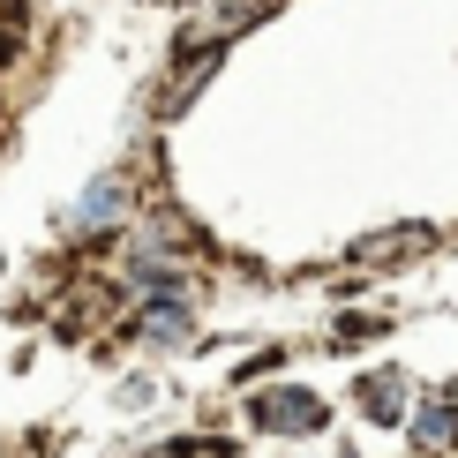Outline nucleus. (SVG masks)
<instances>
[{
	"label": "nucleus",
	"instance_id": "f257e3e1",
	"mask_svg": "<svg viewBox=\"0 0 458 458\" xmlns=\"http://www.w3.org/2000/svg\"><path fill=\"white\" fill-rule=\"evenodd\" d=\"M256 421L271 436H316L323 428V398L316 391H263L256 398Z\"/></svg>",
	"mask_w": 458,
	"mask_h": 458
},
{
	"label": "nucleus",
	"instance_id": "f03ea898",
	"mask_svg": "<svg viewBox=\"0 0 458 458\" xmlns=\"http://www.w3.org/2000/svg\"><path fill=\"white\" fill-rule=\"evenodd\" d=\"M136 331H143V338H188V309H181V293H158V301L136 316Z\"/></svg>",
	"mask_w": 458,
	"mask_h": 458
},
{
	"label": "nucleus",
	"instance_id": "7ed1b4c3",
	"mask_svg": "<svg viewBox=\"0 0 458 458\" xmlns=\"http://www.w3.org/2000/svg\"><path fill=\"white\" fill-rule=\"evenodd\" d=\"M398 398H406V376H369V384H360L369 421H398Z\"/></svg>",
	"mask_w": 458,
	"mask_h": 458
},
{
	"label": "nucleus",
	"instance_id": "20e7f679",
	"mask_svg": "<svg viewBox=\"0 0 458 458\" xmlns=\"http://www.w3.org/2000/svg\"><path fill=\"white\" fill-rule=\"evenodd\" d=\"M421 444H428V451H451V444H458V406H428Z\"/></svg>",
	"mask_w": 458,
	"mask_h": 458
}]
</instances>
